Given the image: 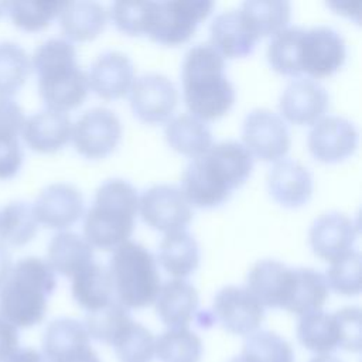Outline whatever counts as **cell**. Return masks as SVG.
Returning <instances> with one entry per match:
<instances>
[{
	"instance_id": "cell-34",
	"label": "cell",
	"mask_w": 362,
	"mask_h": 362,
	"mask_svg": "<svg viewBox=\"0 0 362 362\" xmlns=\"http://www.w3.org/2000/svg\"><path fill=\"white\" fill-rule=\"evenodd\" d=\"M154 356L160 362H199L202 341L188 328H168L156 338Z\"/></svg>"
},
{
	"instance_id": "cell-48",
	"label": "cell",
	"mask_w": 362,
	"mask_h": 362,
	"mask_svg": "<svg viewBox=\"0 0 362 362\" xmlns=\"http://www.w3.org/2000/svg\"><path fill=\"white\" fill-rule=\"evenodd\" d=\"M11 266H13L11 253L7 249V246L0 242V286L3 284L6 277L8 276V272H10Z\"/></svg>"
},
{
	"instance_id": "cell-5",
	"label": "cell",
	"mask_w": 362,
	"mask_h": 362,
	"mask_svg": "<svg viewBox=\"0 0 362 362\" xmlns=\"http://www.w3.org/2000/svg\"><path fill=\"white\" fill-rule=\"evenodd\" d=\"M139 209L136 188L122 178L102 182L85 214V239L103 250H113L129 240Z\"/></svg>"
},
{
	"instance_id": "cell-17",
	"label": "cell",
	"mask_w": 362,
	"mask_h": 362,
	"mask_svg": "<svg viewBox=\"0 0 362 362\" xmlns=\"http://www.w3.org/2000/svg\"><path fill=\"white\" fill-rule=\"evenodd\" d=\"M37 221L54 229H64L75 223L83 212L81 191L68 182H54L40 191L34 204Z\"/></svg>"
},
{
	"instance_id": "cell-42",
	"label": "cell",
	"mask_w": 362,
	"mask_h": 362,
	"mask_svg": "<svg viewBox=\"0 0 362 362\" xmlns=\"http://www.w3.org/2000/svg\"><path fill=\"white\" fill-rule=\"evenodd\" d=\"M325 280L328 287L342 296H356L361 291V253L348 250L331 260Z\"/></svg>"
},
{
	"instance_id": "cell-51",
	"label": "cell",
	"mask_w": 362,
	"mask_h": 362,
	"mask_svg": "<svg viewBox=\"0 0 362 362\" xmlns=\"http://www.w3.org/2000/svg\"><path fill=\"white\" fill-rule=\"evenodd\" d=\"M6 8H7V3H0V16L6 13Z\"/></svg>"
},
{
	"instance_id": "cell-36",
	"label": "cell",
	"mask_w": 362,
	"mask_h": 362,
	"mask_svg": "<svg viewBox=\"0 0 362 362\" xmlns=\"http://www.w3.org/2000/svg\"><path fill=\"white\" fill-rule=\"evenodd\" d=\"M31 71L27 51L17 42L0 41V96H13Z\"/></svg>"
},
{
	"instance_id": "cell-4",
	"label": "cell",
	"mask_w": 362,
	"mask_h": 362,
	"mask_svg": "<svg viewBox=\"0 0 362 362\" xmlns=\"http://www.w3.org/2000/svg\"><path fill=\"white\" fill-rule=\"evenodd\" d=\"M31 68L38 75V90L48 109L65 113L85 100L88 75L79 66L71 41L54 37L41 42L33 54Z\"/></svg>"
},
{
	"instance_id": "cell-18",
	"label": "cell",
	"mask_w": 362,
	"mask_h": 362,
	"mask_svg": "<svg viewBox=\"0 0 362 362\" xmlns=\"http://www.w3.org/2000/svg\"><path fill=\"white\" fill-rule=\"evenodd\" d=\"M358 236L356 222L342 212L320 215L308 230L313 252L325 260H334L351 250Z\"/></svg>"
},
{
	"instance_id": "cell-13",
	"label": "cell",
	"mask_w": 362,
	"mask_h": 362,
	"mask_svg": "<svg viewBox=\"0 0 362 362\" xmlns=\"http://www.w3.org/2000/svg\"><path fill=\"white\" fill-rule=\"evenodd\" d=\"M214 317L229 332L250 335L256 332L264 318V307L246 288L238 286L222 287L214 298Z\"/></svg>"
},
{
	"instance_id": "cell-19",
	"label": "cell",
	"mask_w": 362,
	"mask_h": 362,
	"mask_svg": "<svg viewBox=\"0 0 362 362\" xmlns=\"http://www.w3.org/2000/svg\"><path fill=\"white\" fill-rule=\"evenodd\" d=\"M328 92L315 79H293L281 92L279 107L281 115L296 124H313L327 110Z\"/></svg>"
},
{
	"instance_id": "cell-1",
	"label": "cell",
	"mask_w": 362,
	"mask_h": 362,
	"mask_svg": "<svg viewBox=\"0 0 362 362\" xmlns=\"http://www.w3.org/2000/svg\"><path fill=\"white\" fill-rule=\"evenodd\" d=\"M252 167V154L239 141L215 143L188 163L182 173L181 191L194 206H218L246 181Z\"/></svg>"
},
{
	"instance_id": "cell-12",
	"label": "cell",
	"mask_w": 362,
	"mask_h": 362,
	"mask_svg": "<svg viewBox=\"0 0 362 362\" xmlns=\"http://www.w3.org/2000/svg\"><path fill=\"white\" fill-rule=\"evenodd\" d=\"M346 57L345 41L327 25L304 30L300 44V68L314 78H322L341 68Z\"/></svg>"
},
{
	"instance_id": "cell-6",
	"label": "cell",
	"mask_w": 362,
	"mask_h": 362,
	"mask_svg": "<svg viewBox=\"0 0 362 362\" xmlns=\"http://www.w3.org/2000/svg\"><path fill=\"white\" fill-rule=\"evenodd\" d=\"M107 270L116 301L127 310L144 308L156 301L161 277L156 257L143 245L126 240L113 249Z\"/></svg>"
},
{
	"instance_id": "cell-33",
	"label": "cell",
	"mask_w": 362,
	"mask_h": 362,
	"mask_svg": "<svg viewBox=\"0 0 362 362\" xmlns=\"http://www.w3.org/2000/svg\"><path fill=\"white\" fill-rule=\"evenodd\" d=\"M38 230L33 205L27 201H11L0 209V242L21 246Z\"/></svg>"
},
{
	"instance_id": "cell-26",
	"label": "cell",
	"mask_w": 362,
	"mask_h": 362,
	"mask_svg": "<svg viewBox=\"0 0 362 362\" xmlns=\"http://www.w3.org/2000/svg\"><path fill=\"white\" fill-rule=\"evenodd\" d=\"M93 262V246L79 233L62 230L55 233L47 247V263L62 276L72 277Z\"/></svg>"
},
{
	"instance_id": "cell-32",
	"label": "cell",
	"mask_w": 362,
	"mask_h": 362,
	"mask_svg": "<svg viewBox=\"0 0 362 362\" xmlns=\"http://www.w3.org/2000/svg\"><path fill=\"white\" fill-rule=\"evenodd\" d=\"M89 345L90 338L85 325L81 321L68 317L52 320L42 335V355L47 362Z\"/></svg>"
},
{
	"instance_id": "cell-38",
	"label": "cell",
	"mask_w": 362,
	"mask_h": 362,
	"mask_svg": "<svg viewBox=\"0 0 362 362\" xmlns=\"http://www.w3.org/2000/svg\"><path fill=\"white\" fill-rule=\"evenodd\" d=\"M242 355L250 362H294L291 345L272 331H256L247 335Z\"/></svg>"
},
{
	"instance_id": "cell-16",
	"label": "cell",
	"mask_w": 362,
	"mask_h": 362,
	"mask_svg": "<svg viewBox=\"0 0 362 362\" xmlns=\"http://www.w3.org/2000/svg\"><path fill=\"white\" fill-rule=\"evenodd\" d=\"M246 284L263 307L286 310L294 288V269L274 259H263L252 266Z\"/></svg>"
},
{
	"instance_id": "cell-27",
	"label": "cell",
	"mask_w": 362,
	"mask_h": 362,
	"mask_svg": "<svg viewBox=\"0 0 362 362\" xmlns=\"http://www.w3.org/2000/svg\"><path fill=\"white\" fill-rule=\"evenodd\" d=\"M59 25L74 41L95 38L106 25V10L98 1H65L59 10Z\"/></svg>"
},
{
	"instance_id": "cell-23",
	"label": "cell",
	"mask_w": 362,
	"mask_h": 362,
	"mask_svg": "<svg viewBox=\"0 0 362 362\" xmlns=\"http://www.w3.org/2000/svg\"><path fill=\"white\" fill-rule=\"evenodd\" d=\"M199 303L197 288L184 279L167 280L156 297V311L168 328H188Z\"/></svg>"
},
{
	"instance_id": "cell-29",
	"label": "cell",
	"mask_w": 362,
	"mask_h": 362,
	"mask_svg": "<svg viewBox=\"0 0 362 362\" xmlns=\"http://www.w3.org/2000/svg\"><path fill=\"white\" fill-rule=\"evenodd\" d=\"M167 143L178 153L185 156H199L212 146L209 127L191 113H181L165 124Z\"/></svg>"
},
{
	"instance_id": "cell-43",
	"label": "cell",
	"mask_w": 362,
	"mask_h": 362,
	"mask_svg": "<svg viewBox=\"0 0 362 362\" xmlns=\"http://www.w3.org/2000/svg\"><path fill=\"white\" fill-rule=\"evenodd\" d=\"M23 158L24 153L18 137L0 136V180L13 178L18 173Z\"/></svg>"
},
{
	"instance_id": "cell-37",
	"label": "cell",
	"mask_w": 362,
	"mask_h": 362,
	"mask_svg": "<svg viewBox=\"0 0 362 362\" xmlns=\"http://www.w3.org/2000/svg\"><path fill=\"white\" fill-rule=\"evenodd\" d=\"M304 28L286 27L276 33L267 47V59L272 68L284 75H300V44Z\"/></svg>"
},
{
	"instance_id": "cell-40",
	"label": "cell",
	"mask_w": 362,
	"mask_h": 362,
	"mask_svg": "<svg viewBox=\"0 0 362 362\" xmlns=\"http://www.w3.org/2000/svg\"><path fill=\"white\" fill-rule=\"evenodd\" d=\"M61 7V1H10L6 13L16 27L24 31H38L59 14Z\"/></svg>"
},
{
	"instance_id": "cell-11",
	"label": "cell",
	"mask_w": 362,
	"mask_h": 362,
	"mask_svg": "<svg viewBox=\"0 0 362 362\" xmlns=\"http://www.w3.org/2000/svg\"><path fill=\"white\" fill-rule=\"evenodd\" d=\"M139 208L148 226L165 233L184 229L192 219L191 206L181 188L168 184L146 189L139 199Z\"/></svg>"
},
{
	"instance_id": "cell-50",
	"label": "cell",
	"mask_w": 362,
	"mask_h": 362,
	"mask_svg": "<svg viewBox=\"0 0 362 362\" xmlns=\"http://www.w3.org/2000/svg\"><path fill=\"white\" fill-rule=\"evenodd\" d=\"M229 362H250L246 356H243L242 354L239 355V356H235V358H232Z\"/></svg>"
},
{
	"instance_id": "cell-8",
	"label": "cell",
	"mask_w": 362,
	"mask_h": 362,
	"mask_svg": "<svg viewBox=\"0 0 362 362\" xmlns=\"http://www.w3.org/2000/svg\"><path fill=\"white\" fill-rule=\"evenodd\" d=\"M212 7L214 3L208 0L156 1L147 35L165 45L182 44L191 38L198 23L211 13Z\"/></svg>"
},
{
	"instance_id": "cell-35",
	"label": "cell",
	"mask_w": 362,
	"mask_h": 362,
	"mask_svg": "<svg viewBox=\"0 0 362 362\" xmlns=\"http://www.w3.org/2000/svg\"><path fill=\"white\" fill-rule=\"evenodd\" d=\"M156 338L143 324L132 320L115 337L110 346L120 362H151Z\"/></svg>"
},
{
	"instance_id": "cell-39",
	"label": "cell",
	"mask_w": 362,
	"mask_h": 362,
	"mask_svg": "<svg viewBox=\"0 0 362 362\" xmlns=\"http://www.w3.org/2000/svg\"><path fill=\"white\" fill-rule=\"evenodd\" d=\"M132 320L129 310L115 300L100 310L86 313L83 325L89 338L110 345L115 337Z\"/></svg>"
},
{
	"instance_id": "cell-46",
	"label": "cell",
	"mask_w": 362,
	"mask_h": 362,
	"mask_svg": "<svg viewBox=\"0 0 362 362\" xmlns=\"http://www.w3.org/2000/svg\"><path fill=\"white\" fill-rule=\"evenodd\" d=\"M51 362H102L98 356V354L93 351V348L85 346V348H79L71 352H66L58 358H55Z\"/></svg>"
},
{
	"instance_id": "cell-28",
	"label": "cell",
	"mask_w": 362,
	"mask_h": 362,
	"mask_svg": "<svg viewBox=\"0 0 362 362\" xmlns=\"http://www.w3.org/2000/svg\"><path fill=\"white\" fill-rule=\"evenodd\" d=\"M158 262L174 277L191 274L199 264V246L185 229L168 232L158 246Z\"/></svg>"
},
{
	"instance_id": "cell-41",
	"label": "cell",
	"mask_w": 362,
	"mask_h": 362,
	"mask_svg": "<svg viewBox=\"0 0 362 362\" xmlns=\"http://www.w3.org/2000/svg\"><path fill=\"white\" fill-rule=\"evenodd\" d=\"M156 1H115L110 17L116 27L129 35L148 34Z\"/></svg>"
},
{
	"instance_id": "cell-2",
	"label": "cell",
	"mask_w": 362,
	"mask_h": 362,
	"mask_svg": "<svg viewBox=\"0 0 362 362\" xmlns=\"http://www.w3.org/2000/svg\"><path fill=\"white\" fill-rule=\"evenodd\" d=\"M181 79L185 105L201 120L223 116L235 102L233 85L225 75V59L209 42L187 51Z\"/></svg>"
},
{
	"instance_id": "cell-10",
	"label": "cell",
	"mask_w": 362,
	"mask_h": 362,
	"mask_svg": "<svg viewBox=\"0 0 362 362\" xmlns=\"http://www.w3.org/2000/svg\"><path fill=\"white\" fill-rule=\"evenodd\" d=\"M245 147L263 161L281 158L290 148V133L283 117L276 112L259 107L250 110L243 120Z\"/></svg>"
},
{
	"instance_id": "cell-22",
	"label": "cell",
	"mask_w": 362,
	"mask_h": 362,
	"mask_svg": "<svg viewBox=\"0 0 362 362\" xmlns=\"http://www.w3.org/2000/svg\"><path fill=\"white\" fill-rule=\"evenodd\" d=\"M71 132L69 116L48 107L28 116L21 129L25 144L40 153H52L64 147L71 139Z\"/></svg>"
},
{
	"instance_id": "cell-49",
	"label": "cell",
	"mask_w": 362,
	"mask_h": 362,
	"mask_svg": "<svg viewBox=\"0 0 362 362\" xmlns=\"http://www.w3.org/2000/svg\"><path fill=\"white\" fill-rule=\"evenodd\" d=\"M308 362H342V361L332 355H315Z\"/></svg>"
},
{
	"instance_id": "cell-25",
	"label": "cell",
	"mask_w": 362,
	"mask_h": 362,
	"mask_svg": "<svg viewBox=\"0 0 362 362\" xmlns=\"http://www.w3.org/2000/svg\"><path fill=\"white\" fill-rule=\"evenodd\" d=\"M74 300L86 313L100 310L115 301L113 283L106 266L92 262L72 276Z\"/></svg>"
},
{
	"instance_id": "cell-14",
	"label": "cell",
	"mask_w": 362,
	"mask_h": 362,
	"mask_svg": "<svg viewBox=\"0 0 362 362\" xmlns=\"http://www.w3.org/2000/svg\"><path fill=\"white\" fill-rule=\"evenodd\" d=\"M178 103L175 85L163 74L148 72L132 83L130 106L133 113L148 123L167 120Z\"/></svg>"
},
{
	"instance_id": "cell-3",
	"label": "cell",
	"mask_w": 362,
	"mask_h": 362,
	"mask_svg": "<svg viewBox=\"0 0 362 362\" xmlns=\"http://www.w3.org/2000/svg\"><path fill=\"white\" fill-rule=\"evenodd\" d=\"M55 287V272L47 260L37 256L21 257L0 286V317L16 328L40 324Z\"/></svg>"
},
{
	"instance_id": "cell-30",
	"label": "cell",
	"mask_w": 362,
	"mask_h": 362,
	"mask_svg": "<svg viewBox=\"0 0 362 362\" xmlns=\"http://www.w3.org/2000/svg\"><path fill=\"white\" fill-rule=\"evenodd\" d=\"M239 13L252 34L260 38L286 28L291 6L284 0H247L242 3Z\"/></svg>"
},
{
	"instance_id": "cell-31",
	"label": "cell",
	"mask_w": 362,
	"mask_h": 362,
	"mask_svg": "<svg viewBox=\"0 0 362 362\" xmlns=\"http://www.w3.org/2000/svg\"><path fill=\"white\" fill-rule=\"evenodd\" d=\"M328 294L329 287L322 273L311 267H296L294 288L286 310L300 317L321 311Z\"/></svg>"
},
{
	"instance_id": "cell-21",
	"label": "cell",
	"mask_w": 362,
	"mask_h": 362,
	"mask_svg": "<svg viewBox=\"0 0 362 362\" xmlns=\"http://www.w3.org/2000/svg\"><path fill=\"white\" fill-rule=\"evenodd\" d=\"M272 197L284 206H301L313 194V177L307 167L293 158L279 160L267 174Z\"/></svg>"
},
{
	"instance_id": "cell-24",
	"label": "cell",
	"mask_w": 362,
	"mask_h": 362,
	"mask_svg": "<svg viewBox=\"0 0 362 362\" xmlns=\"http://www.w3.org/2000/svg\"><path fill=\"white\" fill-rule=\"evenodd\" d=\"M209 34V44L223 58L249 55L259 40L247 28L239 10H229L218 14L211 23Z\"/></svg>"
},
{
	"instance_id": "cell-9",
	"label": "cell",
	"mask_w": 362,
	"mask_h": 362,
	"mask_svg": "<svg viewBox=\"0 0 362 362\" xmlns=\"http://www.w3.org/2000/svg\"><path fill=\"white\" fill-rule=\"evenodd\" d=\"M120 136L122 123L117 115L102 106L85 110L71 132L76 151L88 158H100L112 153Z\"/></svg>"
},
{
	"instance_id": "cell-45",
	"label": "cell",
	"mask_w": 362,
	"mask_h": 362,
	"mask_svg": "<svg viewBox=\"0 0 362 362\" xmlns=\"http://www.w3.org/2000/svg\"><path fill=\"white\" fill-rule=\"evenodd\" d=\"M18 331L0 317V362H4L20 346Z\"/></svg>"
},
{
	"instance_id": "cell-15",
	"label": "cell",
	"mask_w": 362,
	"mask_h": 362,
	"mask_svg": "<svg viewBox=\"0 0 362 362\" xmlns=\"http://www.w3.org/2000/svg\"><path fill=\"white\" fill-rule=\"evenodd\" d=\"M310 153L320 161L338 163L358 146V130L342 116H327L314 123L307 139Z\"/></svg>"
},
{
	"instance_id": "cell-7",
	"label": "cell",
	"mask_w": 362,
	"mask_h": 362,
	"mask_svg": "<svg viewBox=\"0 0 362 362\" xmlns=\"http://www.w3.org/2000/svg\"><path fill=\"white\" fill-rule=\"evenodd\" d=\"M297 339L317 355H331L338 348L361 351V310L344 307L334 314L315 311L301 315L297 324Z\"/></svg>"
},
{
	"instance_id": "cell-44",
	"label": "cell",
	"mask_w": 362,
	"mask_h": 362,
	"mask_svg": "<svg viewBox=\"0 0 362 362\" xmlns=\"http://www.w3.org/2000/svg\"><path fill=\"white\" fill-rule=\"evenodd\" d=\"M24 122L21 106L10 96H0V136L18 137Z\"/></svg>"
},
{
	"instance_id": "cell-47",
	"label": "cell",
	"mask_w": 362,
	"mask_h": 362,
	"mask_svg": "<svg viewBox=\"0 0 362 362\" xmlns=\"http://www.w3.org/2000/svg\"><path fill=\"white\" fill-rule=\"evenodd\" d=\"M4 362H47L42 352L31 346H18Z\"/></svg>"
},
{
	"instance_id": "cell-20",
	"label": "cell",
	"mask_w": 362,
	"mask_h": 362,
	"mask_svg": "<svg viewBox=\"0 0 362 362\" xmlns=\"http://www.w3.org/2000/svg\"><path fill=\"white\" fill-rule=\"evenodd\" d=\"M134 68L130 58L120 51H107L99 55L88 74L89 88L103 99L124 96L133 83Z\"/></svg>"
}]
</instances>
